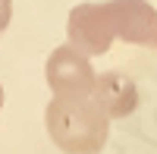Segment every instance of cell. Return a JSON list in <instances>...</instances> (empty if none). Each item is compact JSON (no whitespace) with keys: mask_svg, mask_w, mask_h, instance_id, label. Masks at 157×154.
Instances as JSON below:
<instances>
[{"mask_svg":"<svg viewBox=\"0 0 157 154\" xmlns=\"http://www.w3.org/2000/svg\"><path fill=\"white\" fill-rule=\"evenodd\" d=\"M44 123L50 138L66 154H98L107 145L110 117L88 98H66L54 94L44 110Z\"/></svg>","mask_w":157,"mask_h":154,"instance_id":"1","label":"cell"},{"mask_svg":"<svg viewBox=\"0 0 157 154\" xmlns=\"http://www.w3.org/2000/svg\"><path fill=\"white\" fill-rule=\"evenodd\" d=\"M66 35H69V44L78 47L88 57L107 54L113 38H116L110 13H107L104 3H78V6H72L69 19H66Z\"/></svg>","mask_w":157,"mask_h":154,"instance_id":"3","label":"cell"},{"mask_svg":"<svg viewBox=\"0 0 157 154\" xmlns=\"http://www.w3.org/2000/svg\"><path fill=\"white\" fill-rule=\"evenodd\" d=\"M10 19H13V0H0V32H6Z\"/></svg>","mask_w":157,"mask_h":154,"instance_id":"6","label":"cell"},{"mask_svg":"<svg viewBox=\"0 0 157 154\" xmlns=\"http://www.w3.org/2000/svg\"><path fill=\"white\" fill-rule=\"evenodd\" d=\"M116 38L129 44H157V10L148 0H107Z\"/></svg>","mask_w":157,"mask_h":154,"instance_id":"4","label":"cell"},{"mask_svg":"<svg viewBox=\"0 0 157 154\" xmlns=\"http://www.w3.org/2000/svg\"><path fill=\"white\" fill-rule=\"evenodd\" d=\"M0 107H3V85H0Z\"/></svg>","mask_w":157,"mask_h":154,"instance_id":"7","label":"cell"},{"mask_svg":"<svg viewBox=\"0 0 157 154\" xmlns=\"http://www.w3.org/2000/svg\"><path fill=\"white\" fill-rule=\"evenodd\" d=\"M47 85L54 94H66V98H88L91 88H94V69L88 63V54H82L78 47L66 44V47H57L54 54L47 57Z\"/></svg>","mask_w":157,"mask_h":154,"instance_id":"2","label":"cell"},{"mask_svg":"<svg viewBox=\"0 0 157 154\" xmlns=\"http://www.w3.org/2000/svg\"><path fill=\"white\" fill-rule=\"evenodd\" d=\"M91 101L107 113L110 120L116 117H129L138 104V88L135 82L123 72H104L94 79V88H91Z\"/></svg>","mask_w":157,"mask_h":154,"instance_id":"5","label":"cell"}]
</instances>
